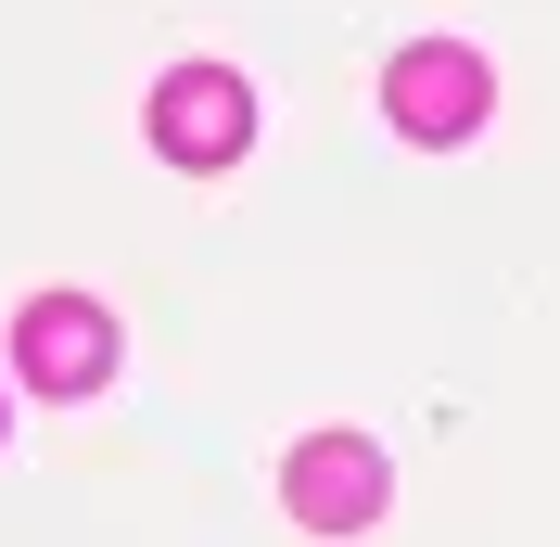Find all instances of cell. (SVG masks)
<instances>
[{
  "label": "cell",
  "instance_id": "obj_1",
  "mask_svg": "<svg viewBox=\"0 0 560 547\" xmlns=\"http://www.w3.org/2000/svg\"><path fill=\"white\" fill-rule=\"evenodd\" d=\"M383 115H395V140L446 153V140H471L497 115V65L471 51V38H408V51L383 65Z\"/></svg>",
  "mask_w": 560,
  "mask_h": 547
},
{
  "label": "cell",
  "instance_id": "obj_2",
  "mask_svg": "<svg viewBox=\"0 0 560 547\" xmlns=\"http://www.w3.org/2000/svg\"><path fill=\"white\" fill-rule=\"evenodd\" d=\"M280 510L306 522V535H370V522L395 510V458L370 433H306L280 458Z\"/></svg>",
  "mask_w": 560,
  "mask_h": 547
},
{
  "label": "cell",
  "instance_id": "obj_4",
  "mask_svg": "<svg viewBox=\"0 0 560 547\" xmlns=\"http://www.w3.org/2000/svg\"><path fill=\"white\" fill-rule=\"evenodd\" d=\"M13 370H26V395H103L115 382V318L90 306V293H26V318H13Z\"/></svg>",
  "mask_w": 560,
  "mask_h": 547
},
{
  "label": "cell",
  "instance_id": "obj_3",
  "mask_svg": "<svg viewBox=\"0 0 560 547\" xmlns=\"http://www.w3.org/2000/svg\"><path fill=\"white\" fill-rule=\"evenodd\" d=\"M243 140H255V90L230 65H166V77H153V153H166V166L217 178Z\"/></svg>",
  "mask_w": 560,
  "mask_h": 547
}]
</instances>
